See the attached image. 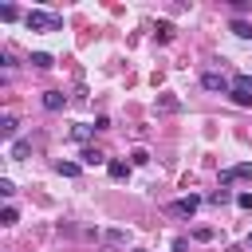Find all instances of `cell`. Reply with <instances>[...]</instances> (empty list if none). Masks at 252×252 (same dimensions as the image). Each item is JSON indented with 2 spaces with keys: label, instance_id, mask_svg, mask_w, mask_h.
<instances>
[{
  "label": "cell",
  "instance_id": "cell-3",
  "mask_svg": "<svg viewBox=\"0 0 252 252\" xmlns=\"http://www.w3.org/2000/svg\"><path fill=\"white\" fill-rule=\"evenodd\" d=\"M201 87H205V91H220V94H228V91H232V79H228L224 71H205V75H201Z\"/></svg>",
  "mask_w": 252,
  "mask_h": 252
},
{
  "label": "cell",
  "instance_id": "cell-9",
  "mask_svg": "<svg viewBox=\"0 0 252 252\" xmlns=\"http://www.w3.org/2000/svg\"><path fill=\"white\" fill-rule=\"evenodd\" d=\"M28 63H32L35 71H47V67H55V59H51L47 51H32V55H28Z\"/></svg>",
  "mask_w": 252,
  "mask_h": 252
},
{
  "label": "cell",
  "instance_id": "cell-13",
  "mask_svg": "<svg viewBox=\"0 0 252 252\" xmlns=\"http://www.w3.org/2000/svg\"><path fill=\"white\" fill-rule=\"evenodd\" d=\"M173 32H177V28H173V24H169V20H161V24H158V32H154V35H158V43H169V39H173Z\"/></svg>",
  "mask_w": 252,
  "mask_h": 252
},
{
  "label": "cell",
  "instance_id": "cell-21",
  "mask_svg": "<svg viewBox=\"0 0 252 252\" xmlns=\"http://www.w3.org/2000/svg\"><path fill=\"white\" fill-rule=\"evenodd\" d=\"M91 130H94V126H75V138H79V142H87V138H91Z\"/></svg>",
  "mask_w": 252,
  "mask_h": 252
},
{
  "label": "cell",
  "instance_id": "cell-1",
  "mask_svg": "<svg viewBox=\"0 0 252 252\" xmlns=\"http://www.w3.org/2000/svg\"><path fill=\"white\" fill-rule=\"evenodd\" d=\"M24 24H28V32H59V28H63V20H59L55 12H39V8H32V12L24 16Z\"/></svg>",
  "mask_w": 252,
  "mask_h": 252
},
{
  "label": "cell",
  "instance_id": "cell-4",
  "mask_svg": "<svg viewBox=\"0 0 252 252\" xmlns=\"http://www.w3.org/2000/svg\"><path fill=\"white\" fill-rule=\"evenodd\" d=\"M232 181H252V161H240V165L220 173V185H232Z\"/></svg>",
  "mask_w": 252,
  "mask_h": 252
},
{
  "label": "cell",
  "instance_id": "cell-18",
  "mask_svg": "<svg viewBox=\"0 0 252 252\" xmlns=\"http://www.w3.org/2000/svg\"><path fill=\"white\" fill-rule=\"evenodd\" d=\"M146 161H150V154H146L142 146H138V150H130V165H146Z\"/></svg>",
  "mask_w": 252,
  "mask_h": 252
},
{
  "label": "cell",
  "instance_id": "cell-14",
  "mask_svg": "<svg viewBox=\"0 0 252 252\" xmlns=\"http://www.w3.org/2000/svg\"><path fill=\"white\" fill-rule=\"evenodd\" d=\"M232 35H240V39H252V24H248V20H232Z\"/></svg>",
  "mask_w": 252,
  "mask_h": 252
},
{
  "label": "cell",
  "instance_id": "cell-5",
  "mask_svg": "<svg viewBox=\"0 0 252 252\" xmlns=\"http://www.w3.org/2000/svg\"><path fill=\"white\" fill-rule=\"evenodd\" d=\"M197 205H201V197H197V193H189V197H177V201L169 205V213H177V217H193V213H197Z\"/></svg>",
  "mask_w": 252,
  "mask_h": 252
},
{
  "label": "cell",
  "instance_id": "cell-23",
  "mask_svg": "<svg viewBox=\"0 0 252 252\" xmlns=\"http://www.w3.org/2000/svg\"><path fill=\"white\" fill-rule=\"evenodd\" d=\"M193 240H213V228H193Z\"/></svg>",
  "mask_w": 252,
  "mask_h": 252
},
{
  "label": "cell",
  "instance_id": "cell-17",
  "mask_svg": "<svg viewBox=\"0 0 252 252\" xmlns=\"http://www.w3.org/2000/svg\"><path fill=\"white\" fill-rule=\"evenodd\" d=\"M28 150H32L28 142H12V161H24V158H28Z\"/></svg>",
  "mask_w": 252,
  "mask_h": 252
},
{
  "label": "cell",
  "instance_id": "cell-6",
  "mask_svg": "<svg viewBox=\"0 0 252 252\" xmlns=\"http://www.w3.org/2000/svg\"><path fill=\"white\" fill-rule=\"evenodd\" d=\"M79 161H83V165H110V161H106V154H102V150H94V146H87V150L79 154Z\"/></svg>",
  "mask_w": 252,
  "mask_h": 252
},
{
  "label": "cell",
  "instance_id": "cell-7",
  "mask_svg": "<svg viewBox=\"0 0 252 252\" xmlns=\"http://www.w3.org/2000/svg\"><path fill=\"white\" fill-rule=\"evenodd\" d=\"M43 106H47V110H63V106H67V94H63V91H43Z\"/></svg>",
  "mask_w": 252,
  "mask_h": 252
},
{
  "label": "cell",
  "instance_id": "cell-16",
  "mask_svg": "<svg viewBox=\"0 0 252 252\" xmlns=\"http://www.w3.org/2000/svg\"><path fill=\"white\" fill-rule=\"evenodd\" d=\"M16 16H20V8H16V4H0V20H4V24H12Z\"/></svg>",
  "mask_w": 252,
  "mask_h": 252
},
{
  "label": "cell",
  "instance_id": "cell-2",
  "mask_svg": "<svg viewBox=\"0 0 252 252\" xmlns=\"http://www.w3.org/2000/svg\"><path fill=\"white\" fill-rule=\"evenodd\" d=\"M228 98H232L236 106H252V75H236V79H232Z\"/></svg>",
  "mask_w": 252,
  "mask_h": 252
},
{
  "label": "cell",
  "instance_id": "cell-24",
  "mask_svg": "<svg viewBox=\"0 0 252 252\" xmlns=\"http://www.w3.org/2000/svg\"><path fill=\"white\" fill-rule=\"evenodd\" d=\"M236 205H240V209H252V193H240V197H236Z\"/></svg>",
  "mask_w": 252,
  "mask_h": 252
},
{
  "label": "cell",
  "instance_id": "cell-12",
  "mask_svg": "<svg viewBox=\"0 0 252 252\" xmlns=\"http://www.w3.org/2000/svg\"><path fill=\"white\" fill-rule=\"evenodd\" d=\"M55 173H63V177H79L83 165H79V161H55Z\"/></svg>",
  "mask_w": 252,
  "mask_h": 252
},
{
  "label": "cell",
  "instance_id": "cell-8",
  "mask_svg": "<svg viewBox=\"0 0 252 252\" xmlns=\"http://www.w3.org/2000/svg\"><path fill=\"white\" fill-rule=\"evenodd\" d=\"M158 110H161V114H177V110H181V98H177V94H158Z\"/></svg>",
  "mask_w": 252,
  "mask_h": 252
},
{
  "label": "cell",
  "instance_id": "cell-15",
  "mask_svg": "<svg viewBox=\"0 0 252 252\" xmlns=\"http://www.w3.org/2000/svg\"><path fill=\"white\" fill-rule=\"evenodd\" d=\"M102 240H106V244H126V232H122V228H106Z\"/></svg>",
  "mask_w": 252,
  "mask_h": 252
},
{
  "label": "cell",
  "instance_id": "cell-10",
  "mask_svg": "<svg viewBox=\"0 0 252 252\" xmlns=\"http://www.w3.org/2000/svg\"><path fill=\"white\" fill-rule=\"evenodd\" d=\"M106 173H110V177H114V181H126V177H130V165H126V161H118V158H114V161H110V165H106Z\"/></svg>",
  "mask_w": 252,
  "mask_h": 252
},
{
  "label": "cell",
  "instance_id": "cell-25",
  "mask_svg": "<svg viewBox=\"0 0 252 252\" xmlns=\"http://www.w3.org/2000/svg\"><path fill=\"white\" fill-rule=\"evenodd\" d=\"M248 244H252V236H248Z\"/></svg>",
  "mask_w": 252,
  "mask_h": 252
},
{
  "label": "cell",
  "instance_id": "cell-11",
  "mask_svg": "<svg viewBox=\"0 0 252 252\" xmlns=\"http://www.w3.org/2000/svg\"><path fill=\"white\" fill-rule=\"evenodd\" d=\"M0 138H4V142H12V138H16V118H12V114H4V118H0Z\"/></svg>",
  "mask_w": 252,
  "mask_h": 252
},
{
  "label": "cell",
  "instance_id": "cell-19",
  "mask_svg": "<svg viewBox=\"0 0 252 252\" xmlns=\"http://www.w3.org/2000/svg\"><path fill=\"white\" fill-rule=\"evenodd\" d=\"M228 201V189H217V193H209V205H224Z\"/></svg>",
  "mask_w": 252,
  "mask_h": 252
},
{
  "label": "cell",
  "instance_id": "cell-20",
  "mask_svg": "<svg viewBox=\"0 0 252 252\" xmlns=\"http://www.w3.org/2000/svg\"><path fill=\"white\" fill-rule=\"evenodd\" d=\"M16 217H20V213H16V209H12V205H8V209H4V213H0V220H4V224H16Z\"/></svg>",
  "mask_w": 252,
  "mask_h": 252
},
{
  "label": "cell",
  "instance_id": "cell-22",
  "mask_svg": "<svg viewBox=\"0 0 252 252\" xmlns=\"http://www.w3.org/2000/svg\"><path fill=\"white\" fill-rule=\"evenodd\" d=\"M0 193H4V197H12V193H16V185H12L8 177H0Z\"/></svg>",
  "mask_w": 252,
  "mask_h": 252
}]
</instances>
